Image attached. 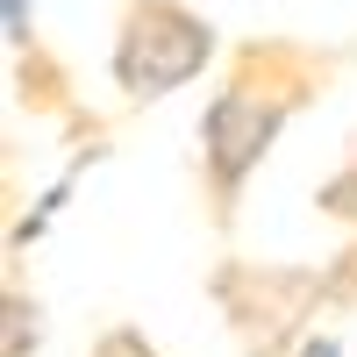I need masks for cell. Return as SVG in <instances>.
Wrapping results in <instances>:
<instances>
[{
	"instance_id": "obj_1",
	"label": "cell",
	"mask_w": 357,
	"mask_h": 357,
	"mask_svg": "<svg viewBox=\"0 0 357 357\" xmlns=\"http://www.w3.org/2000/svg\"><path fill=\"white\" fill-rule=\"evenodd\" d=\"M200 57H207V29L151 0V8L136 15L129 43H122V79L136 86V93H172V86L186 79Z\"/></svg>"
},
{
	"instance_id": "obj_2",
	"label": "cell",
	"mask_w": 357,
	"mask_h": 357,
	"mask_svg": "<svg viewBox=\"0 0 357 357\" xmlns=\"http://www.w3.org/2000/svg\"><path fill=\"white\" fill-rule=\"evenodd\" d=\"M279 129V107H257V93H229L215 114H207V143H215V172L236 178L257 151H264V136Z\"/></svg>"
}]
</instances>
